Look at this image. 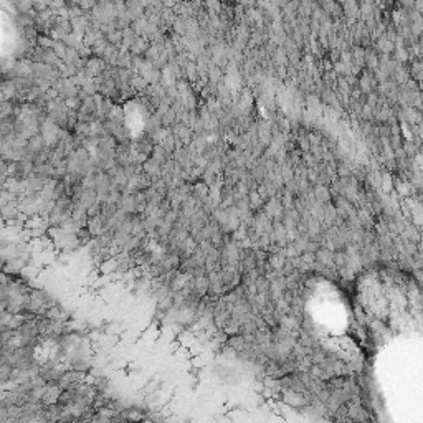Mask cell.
Here are the masks:
<instances>
[{"mask_svg":"<svg viewBox=\"0 0 423 423\" xmlns=\"http://www.w3.org/2000/svg\"><path fill=\"white\" fill-rule=\"evenodd\" d=\"M19 208H17V204H9V205H4L0 207V220L4 222V225L10 222V220H14L19 217Z\"/></svg>","mask_w":423,"mask_h":423,"instance_id":"1","label":"cell"}]
</instances>
